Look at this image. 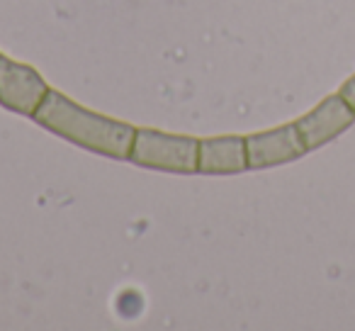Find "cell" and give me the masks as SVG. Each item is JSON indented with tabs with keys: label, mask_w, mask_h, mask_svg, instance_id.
Segmentation results:
<instances>
[{
	"label": "cell",
	"mask_w": 355,
	"mask_h": 331,
	"mask_svg": "<svg viewBox=\"0 0 355 331\" xmlns=\"http://www.w3.org/2000/svg\"><path fill=\"white\" fill-rule=\"evenodd\" d=\"M306 153V146L302 142L297 124H285V127L270 129V132L251 134L246 137V161L251 171L272 169L282 163L297 161Z\"/></svg>",
	"instance_id": "4"
},
{
	"label": "cell",
	"mask_w": 355,
	"mask_h": 331,
	"mask_svg": "<svg viewBox=\"0 0 355 331\" xmlns=\"http://www.w3.org/2000/svg\"><path fill=\"white\" fill-rule=\"evenodd\" d=\"M198 139L180 137V134L153 132V129H137L129 161L141 166V169L190 176L198 173Z\"/></svg>",
	"instance_id": "2"
},
{
	"label": "cell",
	"mask_w": 355,
	"mask_h": 331,
	"mask_svg": "<svg viewBox=\"0 0 355 331\" xmlns=\"http://www.w3.org/2000/svg\"><path fill=\"white\" fill-rule=\"evenodd\" d=\"M338 95L350 105V108H353V112H355V76H350V78L345 80L343 85H340Z\"/></svg>",
	"instance_id": "7"
},
{
	"label": "cell",
	"mask_w": 355,
	"mask_h": 331,
	"mask_svg": "<svg viewBox=\"0 0 355 331\" xmlns=\"http://www.w3.org/2000/svg\"><path fill=\"white\" fill-rule=\"evenodd\" d=\"M49 95L46 80L32 66L0 56V105L10 112L35 117Z\"/></svg>",
	"instance_id": "3"
},
{
	"label": "cell",
	"mask_w": 355,
	"mask_h": 331,
	"mask_svg": "<svg viewBox=\"0 0 355 331\" xmlns=\"http://www.w3.org/2000/svg\"><path fill=\"white\" fill-rule=\"evenodd\" d=\"M248 169L246 139L243 137H214L200 142L198 173L205 176H236Z\"/></svg>",
	"instance_id": "6"
},
{
	"label": "cell",
	"mask_w": 355,
	"mask_h": 331,
	"mask_svg": "<svg viewBox=\"0 0 355 331\" xmlns=\"http://www.w3.org/2000/svg\"><path fill=\"white\" fill-rule=\"evenodd\" d=\"M353 122H355L353 108L336 93L329 95L326 100H321V105H316L311 112L300 117L295 124L306 151H314V148L329 144L331 139H336L338 134H343Z\"/></svg>",
	"instance_id": "5"
},
{
	"label": "cell",
	"mask_w": 355,
	"mask_h": 331,
	"mask_svg": "<svg viewBox=\"0 0 355 331\" xmlns=\"http://www.w3.org/2000/svg\"><path fill=\"white\" fill-rule=\"evenodd\" d=\"M32 119L49 132H54L56 137L76 144V146L88 148L100 156L117 158V161L129 158L134 137H137V129L132 124L90 112L66 95L54 93V90H49V95Z\"/></svg>",
	"instance_id": "1"
}]
</instances>
